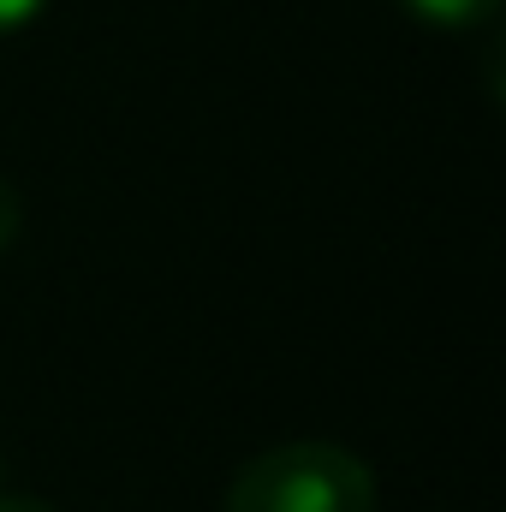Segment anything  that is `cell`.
Listing matches in <instances>:
<instances>
[{"label":"cell","mask_w":506,"mask_h":512,"mask_svg":"<svg viewBox=\"0 0 506 512\" xmlns=\"http://www.w3.org/2000/svg\"><path fill=\"white\" fill-rule=\"evenodd\" d=\"M221 512H376V471L334 441H286L239 465Z\"/></svg>","instance_id":"cell-1"},{"label":"cell","mask_w":506,"mask_h":512,"mask_svg":"<svg viewBox=\"0 0 506 512\" xmlns=\"http://www.w3.org/2000/svg\"><path fill=\"white\" fill-rule=\"evenodd\" d=\"M393 6L429 30H471V24H489L501 12V0H393Z\"/></svg>","instance_id":"cell-2"},{"label":"cell","mask_w":506,"mask_h":512,"mask_svg":"<svg viewBox=\"0 0 506 512\" xmlns=\"http://www.w3.org/2000/svg\"><path fill=\"white\" fill-rule=\"evenodd\" d=\"M18 233H24V197L12 191V179H0V256L18 245Z\"/></svg>","instance_id":"cell-3"},{"label":"cell","mask_w":506,"mask_h":512,"mask_svg":"<svg viewBox=\"0 0 506 512\" xmlns=\"http://www.w3.org/2000/svg\"><path fill=\"white\" fill-rule=\"evenodd\" d=\"M42 6H48V0H0V36H12V30H24L30 18H42Z\"/></svg>","instance_id":"cell-4"},{"label":"cell","mask_w":506,"mask_h":512,"mask_svg":"<svg viewBox=\"0 0 506 512\" xmlns=\"http://www.w3.org/2000/svg\"><path fill=\"white\" fill-rule=\"evenodd\" d=\"M0 512H54L48 501H30V495H12V501H0Z\"/></svg>","instance_id":"cell-5"}]
</instances>
